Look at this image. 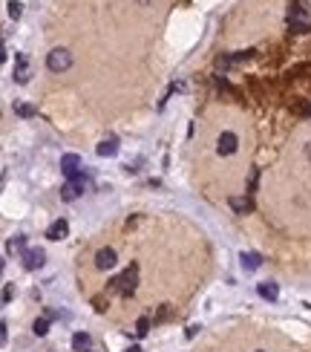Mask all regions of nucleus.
I'll return each mask as SVG.
<instances>
[{"mask_svg":"<svg viewBox=\"0 0 311 352\" xmlns=\"http://www.w3.org/2000/svg\"><path fill=\"white\" fill-rule=\"evenodd\" d=\"M135 289H138V263H130L127 271H121L118 277H113V280L107 283V292H118L121 298L135 295Z\"/></svg>","mask_w":311,"mask_h":352,"instance_id":"f257e3e1","label":"nucleus"},{"mask_svg":"<svg viewBox=\"0 0 311 352\" xmlns=\"http://www.w3.org/2000/svg\"><path fill=\"white\" fill-rule=\"evenodd\" d=\"M46 67H49V72H66V69L72 67V55H69V50H64V47L52 50L49 55H46Z\"/></svg>","mask_w":311,"mask_h":352,"instance_id":"f03ea898","label":"nucleus"},{"mask_svg":"<svg viewBox=\"0 0 311 352\" xmlns=\"http://www.w3.org/2000/svg\"><path fill=\"white\" fill-rule=\"evenodd\" d=\"M12 78H15V84H29V78H32V67H29V55H26V52H17V55H15Z\"/></svg>","mask_w":311,"mask_h":352,"instance_id":"7ed1b4c3","label":"nucleus"},{"mask_svg":"<svg viewBox=\"0 0 311 352\" xmlns=\"http://www.w3.org/2000/svg\"><path fill=\"white\" fill-rule=\"evenodd\" d=\"M61 170L64 176L72 182V179H81V156L78 153H64L61 156Z\"/></svg>","mask_w":311,"mask_h":352,"instance_id":"20e7f679","label":"nucleus"},{"mask_svg":"<svg viewBox=\"0 0 311 352\" xmlns=\"http://www.w3.org/2000/svg\"><path fill=\"white\" fill-rule=\"evenodd\" d=\"M236 148H239V136L230 133V130H225L216 139V153L219 156H230V153H236Z\"/></svg>","mask_w":311,"mask_h":352,"instance_id":"39448f33","label":"nucleus"},{"mask_svg":"<svg viewBox=\"0 0 311 352\" xmlns=\"http://www.w3.org/2000/svg\"><path fill=\"white\" fill-rule=\"evenodd\" d=\"M84 191H87V176L72 179V182H66L64 188H61V200L72 202V200H78V197H84Z\"/></svg>","mask_w":311,"mask_h":352,"instance_id":"423d86ee","label":"nucleus"},{"mask_svg":"<svg viewBox=\"0 0 311 352\" xmlns=\"http://www.w3.org/2000/svg\"><path fill=\"white\" fill-rule=\"evenodd\" d=\"M115 263H118V254H115V249H98V254H95V268H101V271H107V268H115Z\"/></svg>","mask_w":311,"mask_h":352,"instance_id":"0eeeda50","label":"nucleus"},{"mask_svg":"<svg viewBox=\"0 0 311 352\" xmlns=\"http://www.w3.org/2000/svg\"><path fill=\"white\" fill-rule=\"evenodd\" d=\"M44 260H46V254L41 251V249H26V251H23V268H26V271L41 268L44 266Z\"/></svg>","mask_w":311,"mask_h":352,"instance_id":"6e6552de","label":"nucleus"},{"mask_svg":"<svg viewBox=\"0 0 311 352\" xmlns=\"http://www.w3.org/2000/svg\"><path fill=\"white\" fill-rule=\"evenodd\" d=\"M228 205L236 211V214H251L254 211V202H251V194H245V197H230Z\"/></svg>","mask_w":311,"mask_h":352,"instance_id":"1a4fd4ad","label":"nucleus"},{"mask_svg":"<svg viewBox=\"0 0 311 352\" xmlns=\"http://www.w3.org/2000/svg\"><path fill=\"white\" fill-rule=\"evenodd\" d=\"M66 234H69V222L66 219H55L46 228V240H64Z\"/></svg>","mask_w":311,"mask_h":352,"instance_id":"9d476101","label":"nucleus"},{"mask_svg":"<svg viewBox=\"0 0 311 352\" xmlns=\"http://www.w3.org/2000/svg\"><path fill=\"white\" fill-rule=\"evenodd\" d=\"M239 263H242V268H245V271H257V268L262 266V254L242 251V254H239Z\"/></svg>","mask_w":311,"mask_h":352,"instance_id":"9b49d317","label":"nucleus"},{"mask_svg":"<svg viewBox=\"0 0 311 352\" xmlns=\"http://www.w3.org/2000/svg\"><path fill=\"white\" fill-rule=\"evenodd\" d=\"M257 292H260V298H262V301H271V303H274V301L279 298V286H277V283H271V280L260 283V286H257Z\"/></svg>","mask_w":311,"mask_h":352,"instance_id":"f8f14e48","label":"nucleus"},{"mask_svg":"<svg viewBox=\"0 0 311 352\" xmlns=\"http://www.w3.org/2000/svg\"><path fill=\"white\" fill-rule=\"evenodd\" d=\"M95 153H98V156H107V159H110V156H115V153H118V139H115V136L104 139L98 148H95Z\"/></svg>","mask_w":311,"mask_h":352,"instance_id":"ddd939ff","label":"nucleus"},{"mask_svg":"<svg viewBox=\"0 0 311 352\" xmlns=\"http://www.w3.org/2000/svg\"><path fill=\"white\" fill-rule=\"evenodd\" d=\"M89 344H92V341H89L87 332H75V335H72V350L75 352H87L89 350Z\"/></svg>","mask_w":311,"mask_h":352,"instance_id":"4468645a","label":"nucleus"},{"mask_svg":"<svg viewBox=\"0 0 311 352\" xmlns=\"http://www.w3.org/2000/svg\"><path fill=\"white\" fill-rule=\"evenodd\" d=\"M15 116H20V118H35V116H38V110H35L32 104H26V101H17V104H15Z\"/></svg>","mask_w":311,"mask_h":352,"instance_id":"2eb2a0df","label":"nucleus"},{"mask_svg":"<svg viewBox=\"0 0 311 352\" xmlns=\"http://www.w3.org/2000/svg\"><path fill=\"white\" fill-rule=\"evenodd\" d=\"M288 29L297 35H306V32H311V20H288Z\"/></svg>","mask_w":311,"mask_h":352,"instance_id":"dca6fc26","label":"nucleus"},{"mask_svg":"<svg viewBox=\"0 0 311 352\" xmlns=\"http://www.w3.org/2000/svg\"><path fill=\"white\" fill-rule=\"evenodd\" d=\"M32 332H35L38 338H44L46 332H49V318H38V320L32 323Z\"/></svg>","mask_w":311,"mask_h":352,"instance_id":"f3484780","label":"nucleus"},{"mask_svg":"<svg viewBox=\"0 0 311 352\" xmlns=\"http://www.w3.org/2000/svg\"><path fill=\"white\" fill-rule=\"evenodd\" d=\"M9 251H26V237L23 234H17V237H12V240H9Z\"/></svg>","mask_w":311,"mask_h":352,"instance_id":"a211bd4d","label":"nucleus"},{"mask_svg":"<svg viewBox=\"0 0 311 352\" xmlns=\"http://www.w3.org/2000/svg\"><path fill=\"white\" fill-rule=\"evenodd\" d=\"M150 326H153V320H150V318H138V320H135V335L144 338L150 332Z\"/></svg>","mask_w":311,"mask_h":352,"instance_id":"6ab92c4d","label":"nucleus"},{"mask_svg":"<svg viewBox=\"0 0 311 352\" xmlns=\"http://www.w3.org/2000/svg\"><path fill=\"white\" fill-rule=\"evenodd\" d=\"M6 6H9V17H12V20H17V17H20V12H23V3H20V0H6Z\"/></svg>","mask_w":311,"mask_h":352,"instance_id":"aec40b11","label":"nucleus"},{"mask_svg":"<svg viewBox=\"0 0 311 352\" xmlns=\"http://www.w3.org/2000/svg\"><path fill=\"white\" fill-rule=\"evenodd\" d=\"M257 185H260V168H254L251 170V176H248V194H254Z\"/></svg>","mask_w":311,"mask_h":352,"instance_id":"412c9836","label":"nucleus"},{"mask_svg":"<svg viewBox=\"0 0 311 352\" xmlns=\"http://www.w3.org/2000/svg\"><path fill=\"white\" fill-rule=\"evenodd\" d=\"M251 55H254V50H242V52H233V55H230V61H233V64H242V61H248Z\"/></svg>","mask_w":311,"mask_h":352,"instance_id":"4be33fe9","label":"nucleus"},{"mask_svg":"<svg viewBox=\"0 0 311 352\" xmlns=\"http://www.w3.org/2000/svg\"><path fill=\"white\" fill-rule=\"evenodd\" d=\"M15 298V283H3V303H12Z\"/></svg>","mask_w":311,"mask_h":352,"instance_id":"5701e85b","label":"nucleus"},{"mask_svg":"<svg viewBox=\"0 0 311 352\" xmlns=\"http://www.w3.org/2000/svg\"><path fill=\"white\" fill-rule=\"evenodd\" d=\"M167 318H170V306H162V309H159V315L153 318V326H156V323H164Z\"/></svg>","mask_w":311,"mask_h":352,"instance_id":"b1692460","label":"nucleus"},{"mask_svg":"<svg viewBox=\"0 0 311 352\" xmlns=\"http://www.w3.org/2000/svg\"><path fill=\"white\" fill-rule=\"evenodd\" d=\"M92 306H95V312H107V306H110V303L104 301V298H95V301H92Z\"/></svg>","mask_w":311,"mask_h":352,"instance_id":"393cba45","label":"nucleus"},{"mask_svg":"<svg viewBox=\"0 0 311 352\" xmlns=\"http://www.w3.org/2000/svg\"><path fill=\"white\" fill-rule=\"evenodd\" d=\"M196 332H199V326L193 323V326H187V332H184V335H187V338H196Z\"/></svg>","mask_w":311,"mask_h":352,"instance_id":"a878e982","label":"nucleus"},{"mask_svg":"<svg viewBox=\"0 0 311 352\" xmlns=\"http://www.w3.org/2000/svg\"><path fill=\"white\" fill-rule=\"evenodd\" d=\"M127 352H141V350H138V347H130V350H127Z\"/></svg>","mask_w":311,"mask_h":352,"instance_id":"bb28decb","label":"nucleus"},{"mask_svg":"<svg viewBox=\"0 0 311 352\" xmlns=\"http://www.w3.org/2000/svg\"><path fill=\"white\" fill-rule=\"evenodd\" d=\"M257 352H262V350H257Z\"/></svg>","mask_w":311,"mask_h":352,"instance_id":"cd10ccee","label":"nucleus"},{"mask_svg":"<svg viewBox=\"0 0 311 352\" xmlns=\"http://www.w3.org/2000/svg\"><path fill=\"white\" fill-rule=\"evenodd\" d=\"M87 352H89V350H87Z\"/></svg>","mask_w":311,"mask_h":352,"instance_id":"c85d7f7f","label":"nucleus"}]
</instances>
